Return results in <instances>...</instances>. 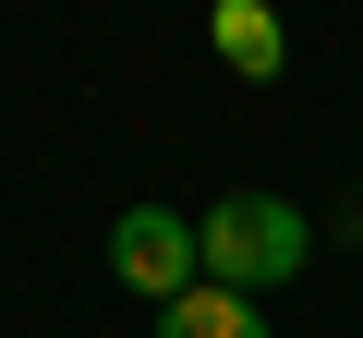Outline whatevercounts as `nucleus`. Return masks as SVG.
Returning a JSON list of instances; mask_svg holds the SVG:
<instances>
[{
	"instance_id": "1",
	"label": "nucleus",
	"mask_w": 363,
	"mask_h": 338,
	"mask_svg": "<svg viewBox=\"0 0 363 338\" xmlns=\"http://www.w3.org/2000/svg\"><path fill=\"white\" fill-rule=\"evenodd\" d=\"M194 242H206V290H279V278H303V254H315V230L291 218V194H218L206 218H194Z\"/></svg>"
},
{
	"instance_id": "2",
	"label": "nucleus",
	"mask_w": 363,
	"mask_h": 338,
	"mask_svg": "<svg viewBox=\"0 0 363 338\" xmlns=\"http://www.w3.org/2000/svg\"><path fill=\"white\" fill-rule=\"evenodd\" d=\"M109 278L145 290L157 314H169V302H194V278H206L194 218H169V206H121V218H109Z\"/></svg>"
},
{
	"instance_id": "3",
	"label": "nucleus",
	"mask_w": 363,
	"mask_h": 338,
	"mask_svg": "<svg viewBox=\"0 0 363 338\" xmlns=\"http://www.w3.org/2000/svg\"><path fill=\"white\" fill-rule=\"evenodd\" d=\"M206 37H218V61H230V73H279V61H291V37H279L267 0H218V25H206Z\"/></svg>"
},
{
	"instance_id": "4",
	"label": "nucleus",
	"mask_w": 363,
	"mask_h": 338,
	"mask_svg": "<svg viewBox=\"0 0 363 338\" xmlns=\"http://www.w3.org/2000/svg\"><path fill=\"white\" fill-rule=\"evenodd\" d=\"M157 338H267V314H255L242 290H194V302L157 314Z\"/></svg>"
}]
</instances>
